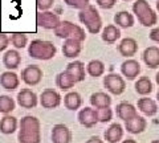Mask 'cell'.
I'll use <instances>...</instances> for the list:
<instances>
[{
	"mask_svg": "<svg viewBox=\"0 0 159 143\" xmlns=\"http://www.w3.org/2000/svg\"><path fill=\"white\" fill-rule=\"evenodd\" d=\"M64 3L66 4V6L72 7V8H76V9H84L86 8L89 4H90V0H64Z\"/></svg>",
	"mask_w": 159,
	"mask_h": 143,
	"instance_id": "cell-35",
	"label": "cell"
},
{
	"mask_svg": "<svg viewBox=\"0 0 159 143\" xmlns=\"http://www.w3.org/2000/svg\"><path fill=\"white\" fill-rule=\"evenodd\" d=\"M17 103L23 109H34L39 103V98L33 90L25 87L17 93Z\"/></svg>",
	"mask_w": 159,
	"mask_h": 143,
	"instance_id": "cell-10",
	"label": "cell"
},
{
	"mask_svg": "<svg viewBox=\"0 0 159 143\" xmlns=\"http://www.w3.org/2000/svg\"><path fill=\"white\" fill-rule=\"evenodd\" d=\"M123 2H131V0H123Z\"/></svg>",
	"mask_w": 159,
	"mask_h": 143,
	"instance_id": "cell-47",
	"label": "cell"
},
{
	"mask_svg": "<svg viewBox=\"0 0 159 143\" xmlns=\"http://www.w3.org/2000/svg\"><path fill=\"white\" fill-rule=\"evenodd\" d=\"M57 48L52 41H47V40H32L31 44L28 45V55L32 58L36 60H41V61H48L56 56Z\"/></svg>",
	"mask_w": 159,
	"mask_h": 143,
	"instance_id": "cell-2",
	"label": "cell"
},
{
	"mask_svg": "<svg viewBox=\"0 0 159 143\" xmlns=\"http://www.w3.org/2000/svg\"><path fill=\"white\" fill-rule=\"evenodd\" d=\"M20 130L17 141L20 143H40L41 142V123L33 115H25L20 119Z\"/></svg>",
	"mask_w": 159,
	"mask_h": 143,
	"instance_id": "cell-1",
	"label": "cell"
},
{
	"mask_svg": "<svg viewBox=\"0 0 159 143\" xmlns=\"http://www.w3.org/2000/svg\"><path fill=\"white\" fill-rule=\"evenodd\" d=\"M9 42H11V41H9V36H8V34L0 32V52L6 51V49L8 48Z\"/></svg>",
	"mask_w": 159,
	"mask_h": 143,
	"instance_id": "cell-38",
	"label": "cell"
},
{
	"mask_svg": "<svg viewBox=\"0 0 159 143\" xmlns=\"http://www.w3.org/2000/svg\"><path fill=\"white\" fill-rule=\"evenodd\" d=\"M151 143H159V139H155V141H152Z\"/></svg>",
	"mask_w": 159,
	"mask_h": 143,
	"instance_id": "cell-45",
	"label": "cell"
},
{
	"mask_svg": "<svg viewBox=\"0 0 159 143\" xmlns=\"http://www.w3.org/2000/svg\"><path fill=\"white\" fill-rule=\"evenodd\" d=\"M103 86L106 87L109 93L114 96H121L126 89V82L123 77L117 73H109L103 77Z\"/></svg>",
	"mask_w": 159,
	"mask_h": 143,
	"instance_id": "cell-6",
	"label": "cell"
},
{
	"mask_svg": "<svg viewBox=\"0 0 159 143\" xmlns=\"http://www.w3.org/2000/svg\"><path fill=\"white\" fill-rule=\"evenodd\" d=\"M0 27H2V16H0Z\"/></svg>",
	"mask_w": 159,
	"mask_h": 143,
	"instance_id": "cell-46",
	"label": "cell"
},
{
	"mask_svg": "<svg viewBox=\"0 0 159 143\" xmlns=\"http://www.w3.org/2000/svg\"><path fill=\"white\" fill-rule=\"evenodd\" d=\"M147 127V121L142 115H135L125 122V130L130 134H142Z\"/></svg>",
	"mask_w": 159,
	"mask_h": 143,
	"instance_id": "cell-15",
	"label": "cell"
},
{
	"mask_svg": "<svg viewBox=\"0 0 159 143\" xmlns=\"http://www.w3.org/2000/svg\"><path fill=\"white\" fill-rule=\"evenodd\" d=\"M76 83L77 82L74 81V78L69 74L66 70L58 73L56 77V85H57V87L61 89V90H69V89H72Z\"/></svg>",
	"mask_w": 159,
	"mask_h": 143,
	"instance_id": "cell-30",
	"label": "cell"
},
{
	"mask_svg": "<svg viewBox=\"0 0 159 143\" xmlns=\"http://www.w3.org/2000/svg\"><path fill=\"white\" fill-rule=\"evenodd\" d=\"M97 6L102 9H110L117 4V0H96Z\"/></svg>",
	"mask_w": 159,
	"mask_h": 143,
	"instance_id": "cell-37",
	"label": "cell"
},
{
	"mask_svg": "<svg viewBox=\"0 0 159 143\" xmlns=\"http://www.w3.org/2000/svg\"><path fill=\"white\" fill-rule=\"evenodd\" d=\"M101 37L106 44H114V42H117V40L121 38V31H119V28L117 25L109 24V25H106L102 29Z\"/></svg>",
	"mask_w": 159,
	"mask_h": 143,
	"instance_id": "cell-24",
	"label": "cell"
},
{
	"mask_svg": "<svg viewBox=\"0 0 159 143\" xmlns=\"http://www.w3.org/2000/svg\"><path fill=\"white\" fill-rule=\"evenodd\" d=\"M157 100H158V102H159V90H158V93H157Z\"/></svg>",
	"mask_w": 159,
	"mask_h": 143,
	"instance_id": "cell-44",
	"label": "cell"
},
{
	"mask_svg": "<svg viewBox=\"0 0 159 143\" xmlns=\"http://www.w3.org/2000/svg\"><path fill=\"white\" fill-rule=\"evenodd\" d=\"M78 122L81 123L84 127L86 129H92L99 122L98 121V115H97V110L92 109V107H84L78 111Z\"/></svg>",
	"mask_w": 159,
	"mask_h": 143,
	"instance_id": "cell-12",
	"label": "cell"
},
{
	"mask_svg": "<svg viewBox=\"0 0 159 143\" xmlns=\"http://www.w3.org/2000/svg\"><path fill=\"white\" fill-rule=\"evenodd\" d=\"M78 20L81 21V24L85 25L89 33L92 34H97L101 32L102 29V19L101 15L97 11V8L94 6H89L86 8H84L80 11L78 13Z\"/></svg>",
	"mask_w": 159,
	"mask_h": 143,
	"instance_id": "cell-3",
	"label": "cell"
},
{
	"mask_svg": "<svg viewBox=\"0 0 159 143\" xmlns=\"http://www.w3.org/2000/svg\"><path fill=\"white\" fill-rule=\"evenodd\" d=\"M52 142L53 143H70L72 142V131L64 123H57L52 129Z\"/></svg>",
	"mask_w": 159,
	"mask_h": 143,
	"instance_id": "cell-11",
	"label": "cell"
},
{
	"mask_svg": "<svg viewBox=\"0 0 159 143\" xmlns=\"http://www.w3.org/2000/svg\"><path fill=\"white\" fill-rule=\"evenodd\" d=\"M64 106L68 110L76 111L82 106V98L77 92H70L64 97Z\"/></svg>",
	"mask_w": 159,
	"mask_h": 143,
	"instance_id": "cell-27",
	"label": "cell"
},
{
	"mask_svg": "<svg viewBox=\"0 0 159 143\" xmlns=\"http://www.w3.org/2000/svg\"><path fill=\"white\" fill-rule=\"evenodd\" d=\"M155 81H157V83H158V86H159V72L157 73V76H155Z\"/></svg>",
	"mask_w": 159,
	"mask_h": 143,
	"instance_id": "cell-42",
	"label": "cell"
},
{
	"mask_svg": "<svg viewBox=\"0 0 159 143\" xmlns=\"http://www.w3.org/2000/svg\"><path fill=\"white\" fill-rule=\"evenodd\" d=\"M16 107V102L9 96H0V113L3 114H11Z\"/></svg>",
	"mask_w": 159,
	"mask_h": 143,
	"instance_id": "cell-32",
	"label": "cell"
},
{
	"mask_svg": "<svg viewBox=\"0 0 159 143\" xmlns=\"http://www.w3.org/2000/svg\"><path fill=\"white\" fill-rule=\"evenodd\" d=\"M137 107L139 111H142L145 115L147 117H154L158 113V105L157 102L151 100V98H147V97H143V98H139L138 103H137Z\"/></svg>",
	"mask_w": 159,
	"mask_h": 143,
	"instance_id": "cell-23",
	"label": "cell"
},
{
	"mask_svg": "<svg viewBox=\"0 0 159 143\" xmlns=\"http://www.w3.org/2000/svg\"><path fill=\"white\" fill-rule=\"evenodd\" d=\"M123 138V127L119 123H113L105 131V141L109 143H118Z\"/></svg>",
	"mask_w": 159,
	"mask_h": 143,
	"instance_id": "cell-25",
	"label": "cell"
},
{
	"mask_svg": "<svg viewBox=\"0 0 159 143\" xmlns=\"http://www.w3.org/2000/svg\"><path fill=\"white\" fill-rule=\"evenodd\" d=\"M142 60L146 64L147 68L157 69L159 68V48L158 47H148L143 51Z\"/></svg>",
	"mask_w": 159,
	"mask_h": 143,
	"instance_id": "cell-17",
	"label": "cell"
},
{
	"mask_svg": "<svg viewBox=\"0 0 159 143\" xmlns=\"http://www.w3.org/2000/svg\"><path fill=\"white\" fill-rule=\"evenodd\" d=\"M65 70L70 74L76 82L85 81V64L81 61H72L68 64Z\"/></svg>",
	"mask_w": 159,
	"mask_h": 143,
	"instance_id": "cell-21",
	"label": "cell"
},
{
	"mask_svg": "<svg viewBox=\"0 0 159 143\" xmlns=\"http://www.w3.org/2000/svg\"><path fill=\"white\" fill-rule=\"evenodd\" d=\"M114 23L117 24V27L119 28H131L134 25V16L131 13H129L127 11H121L116 13V16H114Z\"/></svg>",
	"mask_w": 159,
	"mask_h": 143,
	"instance_id": "cell-28",
	"label": "cell"
},
{
	"mask_svg": "<svg viewBox=\"0 0 159 143\" xmlns=\"http://www.w3.org/2000/svg\"><path fill=\"white\" fill-rule=\"evenodd\" d=\"M157 9H158V12H159V0L157 2Z\"/></svg>",
	"mask_w": 159,
	"mask_h": 143,
	"instance_id": "cell-43",
	"label": "cell"
},
{
	"mask_svg": "<svg viewBox=\"0 0 159 143\" xmlns=\"http://www.w3.org/2000/svg\"><path fill=\"white\" fill-rule=\"evenodd\" d=\"M85 143H103V141L99 136H90Z\"/></svg>",
	"mask_w": 159,
	"mask_h": 143,
	"instance_id": "cell-40",
	"label": "cell"
},
{
	"mask_svg": "<svg viewBox=\"0 0 159 143\" xmlns=\"http://www.w3.org/2000/svg\"><path fill=\"white\" fill-rule=\"evenodd\" d=\"M54 34L60 38H65V40L73 38V40H77L80 42H84L86 40V33L84 28L68 20H64L58 24V27L54 29Z\"/></svg>",
	"mask_w": 159,
	"mask_h": 143,
	"instance_id": "cell-5",
	"label": "cell"
},
{
	"mask_svg": "<svg viewBox=\"0 0 159 143\" xmlns=\"http://www.w3.org/2000/svg\"><path fill=\"white\" fill-rule=\"evenodd\" d=\"M82 51V42L73 38H66L62 45V55L66 58H76Z\"/></svg>",
	"mask_w": 159,
	"mask_h": 143,
	"instance_id": "cell-16",
	"label": "cell"
},
{
	"mask_svg": "<svg viewBox=\"0 0 159 143\" xmlns=\"http://www.w3.org/2000/svg\"><path fill=\"white\" fill-rule=\"evenodd\" d=\"M122 143H137V142L134 141V139H126V141H123Z\"/></svg>",
	"mask_w": 159,
	"mask_h": 143,
	"instance_id": "cell-41",
	"label": "cell"
},
{
	"mask_svg": "<svg viewBox=\"0 0 159 143\" xmlns=\"http://www.w3.org/2000/svg\"><path fill=\"white\" fill-rule=\"evenodd\" d=\"M148 37H150V40H152L154 42L159 44V27L151 29V32H150V34H148Z\"/></svg>",
	"mask_w": 159,
	"mask_h": 143,
	"instance_id": "cell-39",
	"label": "cell"
},
{
	"mask_svg": "<svg viewBox=\"0 0 159 143\" xmlns=\"http://www.w3.org/2000/svg\"><path fill=\"white\" fill-rule=\"evenodd\" d=\"M0 85L6 90H15L20 85V78L15 72H4L0 74Z\"/></svg>",
	"mask_w": 159,
	"mask_h": 143,
	"instance_id": "cell-18",
	"label": "cell"
},
{
	"mask_svg": "<svg viewBox=\"0 0 159 143\" xmlns=\"http://www.w3.org/2000/svg\"><path fill=\"white\" fill-rule=\"evenodd\" d=\"M36 23L39 27H41L44 29H56L58 27V24L61 23L60 16L57 13L51 12V11H39L36 15Z\"/></svg>",
	"mask_w": 159,
	"mask_h": 143,
	"instance_id": "cell-7",
	"label": "cell"
},
{
	"mask_svg": "<svg viewBox=\"0 0 159 143\" xmlns=\"http://www.w3.org/2000/svg\"><path fill=\"white\" fill-rule=\"evenodd\" d=\"M9 41H11L12 45L16 48V49H23L28 45V37L25 33H21V32H15L11 34L9 37Z\"/></svg>",
	"mask_w": 159,
	"mask_h": 143,
	"instance_id": "cell-33",
	"label": "cell"
},
{
	"mask_svg": "<svg viewBox=\"0 0 159 143\" xmlns=\"http://www.w3.org/2000/svg\"><path fill=\"white\" fill-rule=\"evenodd\" d=\"M40 105L44 109H56L61 105V96L54 89H45L40 94Z\"/></svg>",
	"mask_w": 159,
	"mask_h": 143,
	"instance_id": "cell-9",
	"label": "cell"
},
{
	"mask_svg": "<svg viewBox=\"0 0 159 143\" xmlns=\"http://www.w3.org/2000/svg\"><path fill=\"white\" fill-rule=\"evenodd\" d=\"M134 87H135V92L139 96H148L152 92V82L150 78L145 76V77L138 78Z\"/></svg>",
	"mask_w": 159,
	"mask_h": 143,
	"instance_id": "cell-31",
	"label": "cell"
},
{
	"mask_svg": "<svg viewBox=\"0 0 159 143\" xmlns=\"http://www.w3.org/2000/svg\"><path fill=\"white\" fill-rule=\"evenodd\" d=\"M90 105L96 109L107 107L111 105V97L103 92H96L90 96Z\"/></svg>",
	"mask_w": 159,
	"mask_h": 143,
	"instance_id": "cell-26",
	"label": "cell"
},
{
	"mask_svg": "<svg viewBox=\"0 0 159 143\" xmlns=\"http://www.w3.org/2000/svg\"><path fill=\"white\" fill-rule=\"evenodd\" d=\"M19 122L17 118L11 114H4V117L0 119V132L6 135H11L17 130Z\"/></svg>",
	"mask_w": 159,
	"mask_h": 143,
	"instance_id": "cell-22",
	"label": "cell"
},
{
	"mask_svg": "<svg viewBox=\"0 0 159 143\" xmlns=\"http://www.w3.org/2000/svg\"><path fill=\"white\" fill-rule=\"evenodd\" d=\"M133 12L143 27H154L158 23V15L146 0H137L133 4Z\"/></svg>",
	"mask_w": 159,
	"mask_h": 143,
	"instance_id": "cell-4",
	"label": "cell"
},
{
	"mask_svg": "<svg viewBox=\"0 0 159 143\" xmlns=\"http://www.w3.org/2000/svg\"><path fill=\"white\" fill-rule=\"evenodd\" d=\"M43 80V70L37 65H28L21 70V81L28 86H36Z\"/></svg>",
	"mask_w": 159,
	"mask_h": 143,
	"instance_id": "cell-8",
	"label": "cell"
},
{
	"mask_svg": "<svg viewBox=\"0 0 159 143\" xmlns=\"http://www.w3.org/2000/svg\"><path fill=\"white\" fill-rule=\"evenodd\" d=\"M118 52L122 57H126V58H131L133 56L137 55L138 52V42L135 38L133 37H126L119 42L118 45Z\"/></svg>",
	"mask_w": 159,
	"mask_h": 143,
	"instance_id": "cell-14",
	"label": "cell"
},
{
	"mask_svg": "<svg viewBox=\"0 0 159 143\" xmlns=\"http://www.w3.org/2000/svg\"><path fill=\"white\" fill-rule=\"evenodd\" d=\"M121 73L125 78L133 81V80H135L138 74L141 73V65H139V62L137 60H134V58H127L126 61L122 62Z\"/></svg>",
	"mask_w": 159,
	"mask_h": 143,
	"instance_id": "cell-13",
	"label": "cell"
},
{
	"mask_svg": "<svg viewBox=\"0 0 159 143\" xmlns=\"http://www.w3.org/2000/svg\"><path fill=\"white\" fill-rule=\"evenodd\" d=\"M117 117L119 118V119L122 121H129L133 117L138 115V111H137V107L133 105V103L130 102H121L117 105Z\"/></svg>",
	"mask_w": 159,
	"mask_h": 143,
	"instance_id": "cell-20",
	"label": "cell"
},
{
	"mask_svg": "<svg viewBox=\"0 0 159 143\" xmlns=\"http://www.w3.org/2000/svg\"><path fill=\"white\" fill-rule=\"evenodd\" d=\"M105 70H106L105 64L101 60H92V61H89V64L86 65V73L94 78L102 77L105 74Z\"/></svg>",
	"mask_w": 159,
	"mask_h": 143,
	"instance_id": "cell-29",
	"label": "cell"
},
{
	"mask_svg": "<svg viewBox=\"0 0 159 143\" xmlns=\"http://www.w3.org/2000/svg\"><path fill=\"white\" fill-rule=\"evenodd\" d=\"M97 110V115H98V121L101 123H107L111 121L113 118V110L110 109V106L107 107H101V109H96Z\"/></svg>",
	"mask_w": 159,
	"mask_h": 143,
	"instance_id": "cell-34",
	"label": "cell"
},
{
	"mask_svg": "<svg viewBox=\"0 0 159 143\" xmlns=\"http://www.w3.org/2000/svg\"><path fill=\"white\" fill-rule=\"evenodd\" d=\"M3 64L8 70H15L21 64V55L17 52V49H9L4 53L3 56Z\"/></svg>",
	"mask_w": 159,
	"mask_h": 143,
	"instance_id": "cell-19",
	"label": "cell"
},
{
	"mask_svg": "<svg viewBox=\"0 0 159 143\" xmlns=\"http://www.w3.org/2000/svg\"><path fill=\"white\" fill-rule=\"evenodd\" d=\"M54 4V0H36V7L39 11H49Z\"/></svg>",
	"mask_w": 159,
	"mask_h": 143,
	"instance_id": "cell-36",
	"label": "cell"
}]
</instances>
